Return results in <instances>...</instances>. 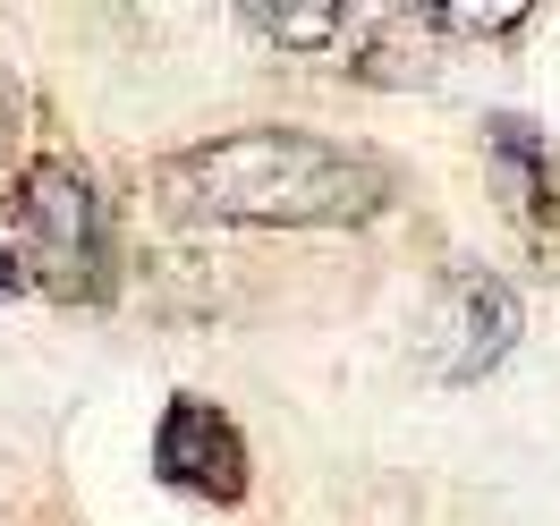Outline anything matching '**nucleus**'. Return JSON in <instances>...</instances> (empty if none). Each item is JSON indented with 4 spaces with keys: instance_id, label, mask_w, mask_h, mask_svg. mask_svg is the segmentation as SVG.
<instances>
[{
    "instance_id": "6e6552de",
    "label": "nucleus",
    "mask_w": 560,
    "mask_h": 526,
    "mask_svg": "<svg viewBox=\"0 0 560 526\" xmlns=\"http://www.w3.org/2000/svg\"><path fill=\"white\" fill-rule=\"evenodd\" d=\"M9 137H18V85H9V69H0V162H9Z\"/></svg>"
},
{
    "instance_id": "1a4fd4ad",
    "label": "nucleus",
    "mask_w": 560,
    "mask_h": 526,
    "mask_svg": "<svg viewBox=\"0 0 560 526\" xmlns=\"http://www.w3.org/2000/svg\"><path fill=\"white\" fill-rule=\"evenodd\" d=\"M9 289H26V272H18V255H0V297H9Z\"/></svg>"
},
{
    "instance_id": "f257e3e1",
    "label": "nucleus",
    "mask_w": 560,
    "mask_h": 526,
    "mask_svg": "<svg viewBox=\"0 0 560 526\" xmlns=\"http://www.w3.org/2000/svg\"><path fill=\"white\" fill-rule=\"evenodd\" d=\"M162 204L187 221H238V230H340V221H374L390 178L306 128H238L171 153L162 171Z\"/></svg>"
},
{
    "instance_id": "f03ea898",
    "label": "nucleus",
    "mask_w": 560,
    "mask_h": 526,
    "mask_svg": "<svg viewBox=\"0 0 560 526\" xmlns=\"http://www.w3.org/2000/svg\"><path fill=\"white\" fill-rule=\"evenodd\" d=\"M9 255L26 289H51V297H103V196L77 162H35L9 196Z\"/></svg>"
},
{
    "instance_id": "0eeeda50",
    "label": "nucleus",
    "mask_w": 560,
    "mask_h": 526,
    "mask_svg": "<svg viewBox=\"0 0 560 526\" xmlns=\"http://www.w3.org/2000/svg\"><path fill=\"white\" fill-rule=\"evenodd\" d=\"M518 17H526V9H510V0H501V9H433L442 35H510Z\"/></svg>"
},
{
    "instance_id": "7ed1b4c3",
    "label": "nucleus",
    "mask_w": 560,
    "mask_h": 526,
    "mask_svg": "<svg viewBox=\"0 0 560 526\" xmlns=\"http://www.w3.org/2000/svg\"><path fill=\"white\" fill-rule=\"evenodd\" d=\"M424 349L442 383H476L501 356L518 349V289L492 281V272H451L433 315H424Z\"/></svg>"
},
{
    "instance_id": "20e7f679",
    "label": "nucleus",
    "mask_w": 560,
    "mask_h": 526,
    "mask_svg": "<svg viewBox=\"0 0 560 526\" xmlns=\"http://www.w3.org/2000/svg\"><path fill=\"white\" fill-rule=\"evenodd\" d=\"M153 467L162 484L196 492V501H238L246 492V442L212 399H171L153 424Z\"/></svg>"
},
{
    "instance_id": "423d86ee",
    "label": "nucleus",
    "mask_w": 560,
    "mask_h": 526,
    "mask_svg": "<svg viewBox=\"0 0 560 526\" xmlns=\"http://www.w3.org/2000/svg\"><path fill=\"white\" fill-rule=\"evenodd\" d=\"M485 144H492V162L510 171V196H518L526 212H544V204H552V153H544V137H535L526 119H492Z\"/></svg>"
},
{
    "instance_id": "39448f33",
    "label": "nucleus",
    "mask_w": 560,
    "mask_h": 526,
    "mask_svg": "<svg viewBox=\"0 0 560 526\" xmlns=\"http://www.w3.org/2000/svg\"><path fill=\"white\" fill-rule=\"evenodd\" d=\"M374 26V9H349V0H280V9H246V35L280 43V51H331V43H357Z\"/></svg>"
}]
</instances>
